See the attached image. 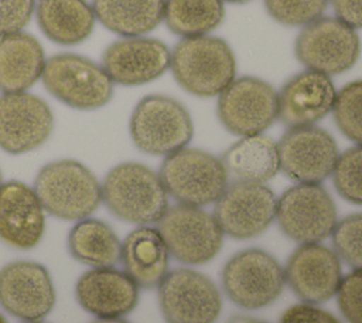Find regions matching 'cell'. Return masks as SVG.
I'll return each mask as SVG.
<instances>
[{"label":"cell","instance_id":"obj_1","mask_svg":"<svg viewBox=\"0 0 362 323\" xmlns=\"http://www.w3.org/2000/svg\"><path fill=\"white\" fill-rule=\"evenodd\" d=\"M170 68L182 89L201 98L219 96L236 78L232 48L209 34L181 38L171 51Z\"/></svg>","mask_w":362,"mask_h":323},{"label":"cell","instance_id":"obj_2","mask_svg":"<svg viewBox=\"0 0 362 323\" xmlns=\"http://www.w3.org/2000/svg\"><path fill=\"white\" fill-rule=\"evenodd\" d=\"M100 186L103 204L122 221L154 224L168 208V194L160 176L141 163L126 162L115 166Z\"/></svg>","mask_w":362,"mask_h":323},{"label":"cell","instance_id":"obj_3","mask_svg":"<svg viewBox=\"0 0 362 323\" xmlns=\"http://www.w3.org/2000/svg\"><path fill=\"white\" fill-rule=\"evenodd\" d=\"M33 188L44 211L61 220L88 218L102 203V186L96 176L85 164L72 159L42 166Z\"/></svg>","mask_w":362,"mask_h":323},{"label":"cell","instance_id":"obj_4","mask_svg":"<svg viewBox=\"0 0 362 323\" xmlns=\"http://www.w3.org/2000/svg\"><path fill=\"white\" fill-rule=\"evenodd\" d=\"M158 176L180 204L204 207L215 204L228 187V170L216 156L184 147L164 157Z\"/></svg>","mask_w":362,"mask_h":323},{"label":"cell","instance_id":"obj_5","mask_svg":"<svg viewBox=\"0 0 362 323\" xmlns=\"http://www.w3.org/2000/svg\"><path fill=\"white\" fill-rule=\"evenodd\" d=\"M130 136L139 150L154 156H168L187 147L194 125L187 108L165 95H147L130 116Z\"/></svg>","mask_w":362,"mask_h":323},{"label":"cell","instance_id":"obj_6","mask_svg":"<svg viewBox=\"0 0 362 323\" xmlns=\"http://www.w3.org/2000/svg\"><path fill=\"white\" fill-rule=\"evenodd\" d=\"M41 79L54 98L74 109H99L113 96L115 84L103 67L74 52L47 58Z\"/></svg>","mask_w":362,"mask_h":323},{"label":"cell","instance_id":"obj_7","mask_svg":"<svg viewBox=\"0 0 362 323\" xmlns=\"http://www.w3.org/2000/svg\"><path fill=\"white\" fill-rule=\"evenodd\" d=\"M294 54L307 69L338 75L358 61L361 40L355 28L337 17H320L298 33Z\"/></svg>","mask_w":362,"mask_h":323},{"label":"cell","instance_id":"obj_8","mask_svg":"<svg viewBox=\"0 0 362 323\" xmlns=\"http://www.w3.org/2000/svg\"><path fill=\"white\" fill-rule=\"evenodd\" d=\"M276 220L280 230L298 244H317L337 225V208L321 184L297 183L277 198Z\"/></svg>","mask_w":362,"mask_h":323},{"label":"cell","instance_id":"obj_9","mask_svg":"<svg viewBox=\"0 0 362 323\" xmlns=\"http://www.w3.org/2000/svg\"><path fill=\"white\" fill-rule=\"evenodd\" d=\"M171 256L187 265L211 261L221 249L223 232L215 217L201 207L177 204L168 207L157 222Z\"/></svg>","mask_w":362,"mask_h":323},{"label":"cell","instance_id":"obj_10","mask_svg":"<svg viewBox=\"0 0 362 323\" xmlns=\"http://www.w3.org/2000/svg\"><path fill=\"white\" fill-rule=\"evenodd\" d=\"M286 285L284 269L262 249H245L232 256L222 271L228 298L245 309H259L274 302Z\"/></svg>","mask_w":362,"mask_h":323},{"label":"cell","instance_id":"obj_11","mask_svg":"<svg viewBox=\"0 0 362 323\" xmlns=\"http://www.w3.org/2000/svg\"><path fill=\"white\" fill-rule=\"evenodd\" d=\"M222 126L240 137L260 135L279 118V94L256 76L235 78L218 96Z\"/></svg>","mask_w":362,"mask_h":323},{"label":"cell","instance_id":"obj_12","mask_svg":"<svg viewBox=\"0 0 362 323\" xmlns=\"http://www.w3.org/2000/svg\"><path fill=\"white\" fill-rule=\"evenodd\" d=\"M158 303L167 323H214L222 309L216 285L188 268L167 272L158 283Z\"/></svg>","mask_w":362,"mask_h":323},{"label":"cell","instance_id":"obj_13","mask_svg":"<svg viewBox=\"0 0 362 323\" xmlns=\"http://www.w3.org/2000/svg\"><path fill=\"white\" fill-rule=\"evenodd\" d=\"M276 210L277 197L264 183L236 180L216 200L212 215L223 234L247 239L267 230Z\"/></svg>","mask_w":362,"mask_h":323},{"label":"cell","instance_id":"obj_14","mask_svg":"<svg viewBox=\"0 0 362 323\" xmlns=\"http://www.w3.org/2000/svg\"><path fill=\"white\" fill-rule=\"evenodd\" d=\"M277 149L280 170L296 183L320 184L332 174L339 156L335 139L314 125L290 128Z\"/></svg>","mask_w":362,"mask_h":323},{"label":"cell","instance_id":"obj_15","mask_svg":"<svg viewBox=\"0 0 362 323\" xmlns=\"http://www.w3.org/2000/svg\"><path fill=\"white\" fill-rule=\"evenodd\" d=\"M54 129L49 105L28 92L0 96V149L10 154L31 152L47 142Z\"/></svg>","mask_w":362,"mask_h":323},{"label":"cell","instance_id":"obj_16","mask_svg":"<svg viewBox=\"0 0 362 323\" xmlns=\"http://www.w3.org/2000/svg\"><path fill=\"white\" fill-rule=\"evenodd\" d=\"M0 305L25 322L44 319L55 305V289L47 268L31 261H16L3 266Z\"/></svg>","mask_w":362,"mask_h":323},{"label":"cell","instance_id":"obj_17","mask_svg":"<svg viewBox=\"0 0 362 323\" xmlns=\"http://www.w3.org/2000/svg\"><path fill=\"white\" fill-rule=\"evenodd\" d=\"M171 64V51L156 38L123 37L102 54V67L113 84L136 86L160 78Z\"/></svg>","mask_w":362,"mask_h":323},{"label":"cell","instance_id":"obj_18","mask_svg":"<svg viewBox=\"0 0 362 323\" xmlns=\"http://www.w3.org/2000/svg\"><path fill=\"white\" fill-rule=\"evenodd\" d=\"M290 289L305 303L329 300L342 280L338 255L321 244H303L288 258L284 269Z\"/></svg>","mask_w":362,"mask_h":323},{"label":"cell","instance_id":"obj_19","mask_svg":"<svg viewBox=\"0 0 362 323\" xmlns=\"http://www.w3.org/2000/svg\"><path fill=\"white\" fill-rule=\"evenodd\" d=\"M337 92L331 76L301 71L279 92V119L288 128L311 126L332 112Z\"/></svg>","mask_w":362,"mask_h":323},{"label":"cell","instance_id":"obj_20","mask_svg":"<svg viewBox=\"0 0 362 323\" xmlns=\"http://www.w3.org/2000/svg\"><path fill=\"white\" fill-rule=\"evenodd\" d=\"M45 231V211L33 187L11 180L0 187V239L17 249L34 248Z\"/></svg>","mask_w":362,"mask_h":323},{"label":"cell","instance_id":"obj_21","mask_svg":"<svg viewBox=\"0 0 362 323\" xmlns=\"http://www.w3.org/2000/svg\"><path fill=\"white\" fill-rule=\"evenodd\" d=\"M78 303L99 319L122 317L130 313L139 300L137 283L123 271L112 266L93 268L76 282Z\"/></svg>","mask_w":362,"mask_h":323},{"label":"cell","instance_id":"obj_22","mask_svg":"<svg viewBox=\"0 0 362 323\" xmlns=\"http://www.w3.org/2000/svg\"><path fill=\"white\" fill-rule=\"evenodd\" d=\"M41 42L25 31L0 35V91L27 92L41 76L45 67Z\"/></svg>","mask_w":362,"mask_h":323},{"label":"cell","instance_id":"obj_23","mask_svg":"<svg viewBox=\"0 0 362 323\" xmlns=\"http://www.w3.org/2000/svg\"><path fill=\"white\" fill-rule=\"evenodd\" d=\"M168 258L170 252L157 228L141 225L122 242L120 261L139 288L158 286L168 272Z\"/></svg>","mask_w":362,"mask_h":323},{"label":"cell","instance_id":"obj_24","mask_svg":"<svg viewBox=\"0 0 362 323\" xmlns=\"http://www.w3.org/2000/svg\"><path fill=\"white\" fill-rule=\"evenodd\" d=\"M35 17L47 38L68 47L83 42L96 23L92 4L86 0H38Z\"/></svg>","mask_w":362,"mask_h":323},{"label":"cell","instance_id":"obj_25","mask_svg":"<svg viewBox=\"0 0 362 323\" xmlns=\"http://www.w3.org/2000/svg\"><path fill=\"white\" fill-rule=\"evenodd\" d=\"M165 0H92L96 20L120 37H141L163 21Z\"/></svg>","mask_w":362,"mask_h":323},{"label":"cell","instance_id":"obj_26","mask_svg":"<svg viewBox=\"0 0 362 323\" xmlns=\"http://www.w3.org/2000/svg\"><path fill=\"white\" fill-rule=\"evenodd\" d=\"M222 163L239 180L264 183L280 171L277 143L264 135L243 136L230 144Z\"/></svg>","mask_w":362,"mask_h":323},{"label":"cell","instance_id":"obj_27","mask_svg":"<svg viewBox=\"0 0 362 323\" xmlns=\"http://www.w3.org/2000/svg\"><path fill=\"white\" fill-rule=\"evenodd\" d=\"M68 249L82 264L107 268L120 261L122 242L106 222L96 218H83L69 231Z\"/></svg>","mask_w":362,"mask_h":323},{"label":"cell","instance_id":"obj_28","mask_svg":"<svg viewBox=\"0 0 362 323\" xmlns=\"http://www.w3.org/2000/svg\"><path fill=\"white\" fill-rule=\"evenodd\" d=\"M225 17L222 0H165L163 21L174 34L188 38L208 35Z\"/></svg>","mask_w":362,"mask_h":323},{"label":"cell","instance_id":"obj_29","mask_svg":"<svg viewBox=\"0 0 362 323\" xmlns=\"http://www.w3.org/2000/svg\"><path fill=\"white\" fill-rule=\"evenodd\" d=\"M332 113L342 135L362 144V79L352 81L337 92Z\"/></svg>","mask_w":362,"mask_h":323},{"label":"cell","instance_id":"obj_30","mask_svg":"<svg viewBox=\"0 0 362 323\" xmlns=\"http://www.w3.org/2000/svg\"><path fill=\"white\" fill-rule=\"evenodd\" d=\"M331 176L342 198L362 205V144H355L341 153Z\"/></svg>","mask_w":362,"mask_h":323},{"label":"cell","instance_id":"obj_31","mask_svg":"<svg viewBox=\"0 0 362 323\" xmlns=\"http://www.w3.org/2000/svg\"><path fill=\"white\" fill-rule=\"evenodd\" d=\"M269 16L279 24L304 27L322 17L329 0H263Z\"/></svg>","mask_w":362,"mask_h":323},{"label":"cell","instance_id":"obj_32","mask_svg":"<svg viewBox=\"0 0 362 323\" xmlns=\"http://www.w3.org/2000/svg\"><path fill=\"white\" fill-rule=\"evenodd\" d=\"M331 235L338 258L354 269H362V212L337 221Z\"/></svg>","mask_w":362,"mask_h":323},{"label":"cell","instance_id":"obj_33","mask_svg":"<svg viewBox=\"0 0 362 323\" xmlns=\"http://www.w3.org/2000/svg\"><path fill=\"white\" fill-rule=\"evenodd\" d=\"M338 306L349 323H362V269L342 276L337 290Z\"/></svg>","mask_w":362,"mask_h":323},{"label":"cell","instance_id":"obj_34","mask_svg":"<svg viewBox=\"0 0 362 323\" xmlns=\"http://www.w3.org/2000/svg\"><path fill=\"white\" fill-rule=\"evenodd\" d=\"M35 0H0V35L23 31L35 11Z\"/></svg>","mask_w":362,"mask_h":323},{"label":"cell","instance_id":"obj_35","mask_svg":"<svg viewBox=\"0 0 362 323\" xmlns=\"http://www.w3.org/2000/svg\"><path fill=\"white\" fill-rule=\"evenodd\" d=\"M280 323H341L329 312L320 309L311 303H300L288 307Z\"/></svg>","mask_w":362,"mask_h":323},{"label":"cell","instance_id":"obj_36","mask_svg":"<svg viewBox=\"0 0 362 323\" xmlns=\"http://www.w3.org/2000/svg\"><path fill=\"white\" fill-rule=\"evenodd\" d=\"M335 17L349 27L362 28V0H329Z\"/></svg>","mask_w":362,"mask_h":323},{"label":"cell","instance_id":"obj_37","mask_svg":"<svg viewBox=\"0 0 362 323\" xmlns=\"http://www.w3.org/2000/svg\"><path fill=\"white\" fill-rule=\"evenodd\" d=\"M229 323H266V322L252 319V317H246V316H235L233 319H230Z\"/></svg>","mask_w":362,"mask_h":323},{"label":"cell","instance_id":"obj_38","mask_svg":"<svg viewBox=\"0 0 362 323\" xmlns=\"http://www.w3.org/2000/svg\"><path fill=\"white\" fill-rule=\"evenodd\" d=\"M92 323H127L126 320H123V319H120V317H112V319H96L95 322H92Z\"/></svg>","mask_w":362,"mask_h":323},{"label":"cell","instance_id":"obj_39","mask_svg":"<svg viewBox=\"0 0 362 323\" xmlns=\"http://www.w3.org/2000/svg\"><path fill=\"white\" fill-rule=\"evenodd\" d=\"M223 3L226 1V3H245V1H247V0H222Z\"/></svg>","mask_w":362,"mask_h":323},{"label":"cell","instance_id":"obj_40","mask_svg":"<svg viewBox=\"0 0 362 323\" xmlns=\"http://www.w3.org/2000/svg\"><path fill=\"white\" fill-rule=\"evenodd\" d=\"M0 323H7V322H6V319H4L1 314H0Z\"/></svg>","mask_w":362,"mask_h":323},{"label":"cell","instance_id":"obj_41","mask_svg":"<svg viewBox=\"0 0 362 323\" xmlns=\"http://www.w3.org/2000/svg\"><path fill=\"white\" fill-rule=\"evenodd\" d=\"M25 323H44V322H40V320H37V322H25Z\"/></svg>","mask_w":362,"mask_h":323},{"label":"cell","instance_id":"obj_42","mask_svg":"<svg viewBox=\"0 0 362 323\" xmlns=\"http://www.w3.org/2000/svg\"><path fill=\"white\" fill-rule=\"evenodd\" d=\"M1 184H3V183H1V171H0V187H1Z\"/></svg>","mask_w":362,"mask_h":323}]
</instances>
